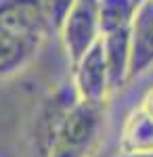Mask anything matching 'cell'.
Instances as JSON below:
<instances>
[{"label": "cell", "instance_id": "obj_1", "mask_svg": "<svg viewBox=\"0 0 153 157\" xmlns=\"http://www.w3.org/2000/svg\"><path fill=\"white\" fill-rule=\"evenodd\" d=\"M50 32L42 0H0V80L23 71Z\"/></svg>", "mask_w": 153, "mask_h": 157}, {"label": "cell", "instance_id": "obj_2", "mask_svg": "<svg viewBox=\"0 0 153 157\" xmlns=\"http://www.w3.org/2000/svg\"><path fill=\"white\" fill-rule=\"evenodd\" d=\"M105 128V105L78 101L61 128L48 157H90Z\"/></svg>", "mask_w": 153, "mask_h": 157}, {"label": "cell", "instance_id": "obj_3", "mask_svg": "<svg viewBox=\"0 0 153 157\" xmlns=\"http://www.w3.org/2000/svg\"><path fill=\"white\" fill-rule=\"evenodd\" d=\"M78 101L80 97L73 82H65L40 103L32 126V157L50 155L55 140L65 124V117L69 115V111Z\"/></svg>", "mask_w": 153, "mask_h": 157}, {"label": "cell", "instance_id": "obj_4", "mask_svg": "<svg viewBox=\"0 0 153 157\" xmlns=\"http://www.w3.org/2000/svg\"><path fill=\"white\" fill-rule=\"evenodd\" d=\"M59 34L71 65H76L103 38L99 25V0H78Z\"/></svg>", "mask_w": 153, "mask_h": 157}, {"label": "cell", "instance_id": "obj_5", "mask_svg": "<svg viewBox=\"0 0 153 157\" xmlns=\"http://www.w3.org/2000/svg\"><path fill=\"white\" fill-rule=\"evenodd\" d=\"M71 82L78 90L80 101L92 105H105L107 94L111 90V80H109V69H107L105 50L101 40L73 65Z\"/></svg>", "mask_w": 153, "mask_h": 157}, {"label": "cell", "instance_id": "obj_6", "mask_svg": "<svg viewBox=\"0 0 153 157\" xmlns=\"http://www.w3.org/2000/svg\"><path fill=\"white\" fill-rule=\"evenodd\" d=\"M153 69V0H145L130 25V80Z\"/></svg>", "mask_w": 153, "mask_h": 157}, {"label": "cell", "instance_id": "obj_7", "mask_svg": "<svg viewBox=\"0 0 153 157\" xmlns=\"http://www.w3.org/2000/svg\"><path fill=\"white\" fill-rule=\"evenodd\" d=\"M120 153L153 155V117L141 107L130 113L120 134Z\"/></svg>", "mask_w": 153, "mask_h": 157}, {"label": "cell", "instance_id": "obj_8", "mask_svg": "<svg viewBox=\"0 0 153 157\" xmlns=\"http://www.w3.org/2000/svg\"><path fill=\"white\" fill-rule=\"evenodd\" d=\"M101 42H103V50H105L111 90L122 88L126 84V80H130V27L103 36Z\"/></svg>", "mask_w": 153, "mask_h": 157}, {"label": "cell", "instance_id": "obj_9", "mask_svg": "<svg viewBox=\"0 0 153 157\" xmlns=\"http://www.w3.org/2000/svg\"><path fill=\"white\" fill-rule=\"evenodd\" d=\"M139 11L136 0H99V25L101 36L128 29Z\"/></svg>", "mask_w": 153, "mask_h": 157}, {"label": "cell", "instance_id": "obj_10", "mask_svg": "<svg viewBox=\"0 0 153 157\" xmlns=\"http://www.w3.org/2000/svg\"><path fill=\"white\" fill-rule=\"evenodd\" d=\"M76 2L78 0H42L53 32H61V27H63V23H65V19H67V15H69Z\"/></svg>", "mask_w": 153, "mask_h": 157}, {"label": "cell", "instance_id": "obj_11", "mask_svg": "<svg viewBox=\"0 0 153 157\" xmlns=\"http://www.w3.org/2000/svg\"><path fill=\"white\" fill-rule=\"evenodd\" d=\"M141 109L149 117H153V86L145 92V97H143V101H141Z\"/></svg>", "mask_w": 153, "mask_h": 157}, {"label": "cell", "instance_id": "obj_12", "mask_svg": "<svg viewBox=\"0 0 153 157\" xmlns=\"http://www.w3.org/2000/svg\"><path fill=\"white\" fill-rule=\"evenodd\" d=\"M118 157H153V155H128V153H120Z\"/></svg>", "mask_w": 153, "mask_h": 157}, {"label": "cell", "instance_id": "obj_13", "mask_svg": "<svg viewBox=\"0 0 153 157\" xmlns=\"http://www.w3.org/2000/svg\"><path fill=\"white\" fill-rule=\"evenodd\" d=\"M143 2H145V0H136V4H139V6H141V4H143Z\"/></svg>", "mask_w": 153, "mask_h": 157}]
</instances>
